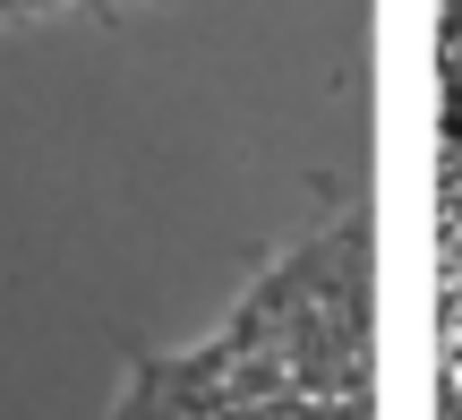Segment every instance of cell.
Returning <instances> with one entry per match:
<instances>
[{
	"instance_id": "obj_1",
	"label": "cell",
	"mask_w": 462,
	"mask_h": 420,
	"mask_svg": "<svg viewBox=\"0 0 462 420\" xmlns=\"http://www.w3.org/2000/svg\"><path fill=\"white\" fill-rule=\"evenodd\" d=\"M112 420H377V206L309 223Z\"/></svg>"
},
{
	"instance_id": "obj_2",
	"label": "cell",
	"mask_w": 462,
	"mask_h": 420,
	"mask_svg": "<svg viewBox=\"0 0 462 420\" xmlns=\"http://www.w3.org/2000/svg\"><path fill=\"white\" fill-rule=\"evenodd\" d=\"M180 0H0V69L51 43H120Z\"/></svg>"
}]
</instances>
